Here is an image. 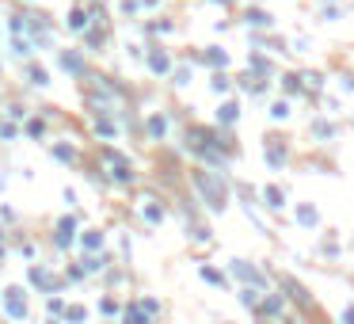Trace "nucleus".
<instances>
[{
	"instance_id": "1",
	"label": "nucleus",
	"mask_w": 354,
	"mask_h": 324,
	"mask_svg": "<svg viewBox=\"0 0 354 324\" xmlns=\"http://www.w3.org/2000/svg\"><path fill=\"white\" fill-rule=\"evenodd\" d=\"M347 324H354V309H347Z\"/></svg>"
}]
</instances>
